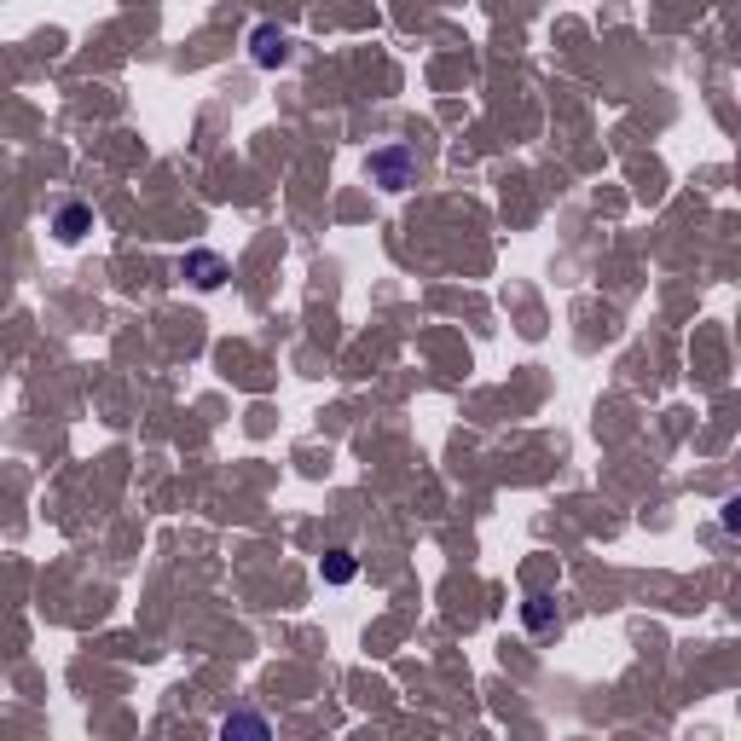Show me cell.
<instances>
[{
    "instance_id": "6da1fadb",
    "label": "cell",
    "mask_w": 741,
    "mask_h": 741,
    "mask_svg": "<svg viewBox=\"0 0 741 741\" xmlns=\"http://www.w3.org/2000/svg\"><path fill=\"white\" fill-rule=\"evenodd\" d=\"M365 168L383 180L388 192H406V180H412V151H400V145H394V151H377Z\"/></svg>"
},
{
    "instance_id": "52a82bcc",
    "label": "cell",
    "mask_w": 741,
    "mask_h": 741,
    "mask_svg": "<svg viewBox=\"0 0 741 741\" xmlns=\"http://www.w3.org/2000/svg\"><path fill=\"white\" fill-rule=\"evenodd\" d=\"M527 626H533V632H545V626H550V603H545V597L527 603Z\"/></svg>"
},
{
    "instance_id": "8992f818",
    "label": "cell",
    "mask_w": 741,
    "mask_h": 741,
    "mask_svg": "<svg viewBox=\"0 0 741 741\" xmlns=\"http://www.w3.org/2000/svg\"><path fill=\"white\" fill-rule=\"evenodd\" d=\"M325 579H330V585H348V579H354V556H348V550H330V556H325Z\"/></svg>"
},
{
    "instance_id": "5b68a950",
    "label": "cell",
    "mask_w": 741,
    "mask_h": 741,
    "mask_svg": "<svg viewBox=\"0 0 741 741\" xmlns=\"http://www.w3.org/2000/svg\"><path fill=\"white\" fill-rule=\"evenodd\" d=\"M87 220H93V215H87L82 203H70V209L58 215V238H64V244H76V238L87 232Z\"/></svg>"
},
{
    "instance_id": "3957f363",
    "label": "cell",
    "mask_w": 741,
    "mask_h": 741,
    "mask_svg": "<svg viewBox=\"0 0 741 741\" xmlns=\"http://www.w3.org/2000/svg\"><path fill=\"white\" fill-rule=\"evenodd\" d=\"M284 53H290V41H284V35H278L273 24H261V29H255V64H261V70L284 64Z\"/></svg>"
},
{
    "instance_id": "7a4b0ae2",
    "label": "cell",
    "mask_w": 741,
    "mask_h": 741,
    "mask_svg": "<svg viewBox=\"0 0 741 741\" xmlns=\"http://www.w3.org/2000/svg\"><path fill=\"white\" fill-rule=\"evenodd\" d=\"M180 273L192 278L197 290H220V278H226V261H220L215 249H192V255L180 261Z\"/></svg>"
},
{
    "instance_id": "277c9868",
    "label": "cell",
    "mask_w": 741,
    "mask_h": 741,
    "mask_svg": "<svg viewBox=\"0 0 741 741\" xmlns=\"http://www.w3.org/2000/svg\"><path fill=\"white\" fill-rule=\"evenodd\" d=\"M220 736H273V724H267L261 713H238V718L220 724Z\"/></svg>"
}]
</instances>
